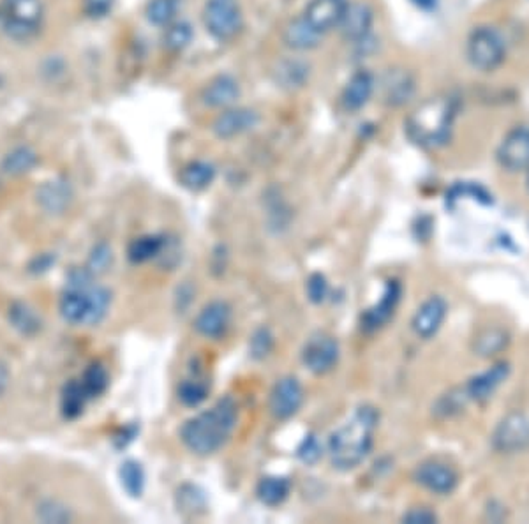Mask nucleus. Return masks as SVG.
Returning a JSON list of instances; mask_svg holds the SVG:
<instances>
[{
    "label": "nucleus",
    "mask_w": 529,
    "mask_h": 524,
    "mask_svg": "<svg viewBox=\"0 0 529 524\" xmlns=\"http://www.w3.org/2000/svg\"><path fill=\"white\" fill-rule=\"evenodd\" d=\"M112 306V293L94 283L89 269H73L67 276L66 290L58 302L62 320L73 327L99 325Z\"/></svg>",
    "instance_id": "1"
},
{
    "label": "nucleus",
    "mask_w": 529,
    "mask_h": 524,
    "mask_svg": "<svg viewBox=\"0 0 529 524\" xmlns=\"http://www.w3.org/2000/svg\"><path fill=\"white\" fill-rule=\"evenodd\" d=\"M238 422V406L231 395L189 418L180 429L182 443L196 456H210L222 449Z\"/></svg>",
    "instance_id": "2"
},
{
    "label": "nucleus",
    "mask_w": 529,
    "mask_h": 524,
    "mask_svg": "<svg viewBox=\"0 0 529 524\" xmlns=\"http://www.w3.org/2000/svg\"><path fill=\"white\" fill-rule=\"evenodd\" d=\"M377 420V410L363 404L356 408L352 417L331 434L329 456L334 468L350 472L367 459L372 450Z\"/></svg>",
    "instance_id": "3"
},
{
    "label": "nucleus",
    "mask_w": 529,
    "mask_h": 524,
    "mask_svg": "<svg viewBox=\"0 0 529 524\" xmlns=\"http://www.w3.org/2000/svg\"><path fill=\"white\" fill-rule=\"evenodd\" d=\"M455 119V103L450 98H432L422 103L408 119V137L427 149L441 147L450 140Z\"/></svg>",
    "instance_id": "4"
},
{
    "label": "nucleus",
    "mask_w": 529,
    "mask_h": 524,
    "mask_svg": "<svg viewBox=\"0 0 529 524\" xmlns=\"http://www.w3.org/2000/svg\"><path fill=\"white\" fill-rule=\"evenodd\" d=\"M44 18L43 0H0V30L12 41L28 43L37 37Z\"/></svg>",
    "instance_id": "5"
},
{
    "label": "nucleus",
    "mask_w": 529,
    "mask_h": 524,
    "mask_svg": "<svg viewBox=\"0 0 529 524\" xmlns=\"http://www.w3.org/2000/svg\"><path fill=\"white\" fill-rule=\"evenodd\" d=\"M505 55V41L496 28L482 25L471 30L466 43V57L475 69L491 73L503 64Z\"/></svg>",
    "instance_id": "6"
},
{
    "label": "nucleus",
    "mask_w": 529,
    "mask_h": 524,
    "mask_svg": "<svg viewBox=\"0 0 529 524\" xmlns=\"http://www.w3.org/2000/svg\"><path fill=\"white\" fill-rule=\"evenodd\" d=\"M203 23L214 39H235L244 28V14L238 0H206L203 7Z\"/></svg>",
    "instance_id": "7"
},
{
    "label": "nucleus",
    "mask_w": 529,
    "mask_h": 524,
    "mask_svg": "<svg viewBox=\"0 0 529 524\" xmlns=\"http://www.w3.org/2000/svg\"><path fill=\"white\" fill-rule=\"evenodd\" d=\"M493 447L502 454L523 452L529 447V417L512 411L496 426L493 433Z\"/></svg>",
    "instance_id": "8"
},
{
    "label": "nucleus",
    "mask_w": 529,
    "mask_h": 524,
    "mask_svg": "<svg viewBox=\"0 0 529 524\" xmlns=\"http://www.w3.org/2000/svg\"><path fill=\"white\" fill-rule=\"evenodd\" d=\"M341 349L336 338L325 332L313 334L302 349V362L313 374H327L339 360Z\"/></svg>",
    "instance_id": "9"
},
{
    "label": "nucleus",
    "mask_w": 529,
    "mask_h": 524,
    "mask_svg": "<svg viewBox=\"0 0 529 524\" xmlns=\"http://www.w3.org/2000/svg\"><path fill=\"white\" fill-rule=\"evenodd\" d=\"M498 163L507 172H523L529 168V129L516 128L512 129L498 147L496 153Z\"/></svg>",
    "instance_id": "10"
},
{
    "label": "nucleus",
    "mask_w": 529,
    "mask_h": 524,
    "mask_svg": "<svg viewBox=\"0 0 529 524\" xmlns=\"http://www.w3.org/2000/svg\"><path fill=\"white\" fill-rule=\"evenodd\" d=\"M415 482L434 495H450L459 484L457 472L441 461L422 463L413 475Z\"/></svg>",
    "instance_id": "11"
},
{
    "label": "nucleus",
    "mask_w": 529,
    "mask_h": 524,
    "mask_svg": "<svg viewBox=\"0 0 529 524\" xmlns=\"http://www.w3.org/2000/svg\"><path fill=\"white\" fill-rule=\"evenodd\" d=\"M304 403V388L293 376L281 378L270 392V411L276 418H292Z\"/></svg>",
    "instance_id": "12"
},
{
    "label": "nucleus",
    "mask_w": 529,
    "mask_h": 524,
    "mask_svg": "<svg viewBox=\"0 0 529 524\" xmlns=\"http://www.w3.org/2000/svg\"><path fill=\"white\" fill-rule=\"evenodd\" d=\"M258 122H260L258 112L251 108L231 106L222 110V113L215 117L212 124V131L221 140H231L244 133H249L258 126Z\"/></svg>",
    "instance_id": "13"
},
{
    "label": "nucleus",
    "mask_w": 529,
    "mask_h": 524,
    "mask_svg": "<svg viewBox=\"0 0 529 524\" xmlns=\"http://www.w3.org/2000/svg\"><path fill=\"white\" fill-rule=\"evenodd\" d=\"M401 293H402L401 283L399 281H388L379 302H376L372 308H369L362 313V320H360L362 331L374 332V331L381 329L383 325H386L388 320L393 317V313L397 309V304L401 301Z\"/></svg>",
    "instance_id": "14"
},
{
    "label": "nucleus",
    "mask_w": 529,
    "mask_h": 524,
    "mask_svg": "<svg viewBox=\"0 0 529 524\" xmlns=\"http://www.w3.org/2000/svg\"><path fill=\"white\" fill-rule=\"evenodd\" d=\"M509 376H510V364L505 360L496 362L487 371L470 378L464 387V392L470 401H477V403L487 401L509 379Z\"/></svg>",
    "instance_id": "15"
},
{
    "label": "nucleus",
    "mask_w": 529,
    "mask_h": 524,
    "mask_svg": "<svg viewBox=\"0 0 529 524\" xmlns=\"http://www.w3.org/2000/svg\"><path fill=\"white\" fill-rule=\"evenodd\" d=\"M350 2L348 0H311L304 11V18L323 35L339 28Z\"/></svg>",
    "instance_id": "16"
},
{
    "label": "nucleus",
    "mask_w": 529,
    "mask_h": 524,
    "mask_svg": "<svg viewBox=\"0 0 529 524\" xmlns=\"http://www.w3.org/2000/svg\"><path fill=\"white\" fill-rule=\"evenodd\" d=\"M447 311H448V306H447L443 297H440V295L429 297L416 309V313L411 320L413 332L422 340L434 338L438 334V331L441 329L445 318H447Z\"/></svg>",
    "instance_id": "17"
},
{
    "label": "nucleus",
    "mask_w": 529,
    "mask_h": 524,
    "mask_svg": "<svg viewBox=\"0 0 529 524\" xmlns=\"http://www.w3.org/2000/svg\"><path fill=\"white\" fill-rule=\"evenodd\" d=\"M231 324V308L224 301L206 304L194 320V329L206 340H219L226 334Z\"/></svg>",
    "instance_id": "18"
},
{
    "label": "nucleus",
    "mask_w": 529,
    "mask_h": 524,
    "mask_svg": "<svg viewBox=\"0 0 529 524\" xmlns=\"http://www.w3.org/2000/svg\"><path fill=\"white\" fill-rule=\"evenodd\" d=\"M372 23H374L372 7L365 2H353L348 5V11H346L339 28L346 41H350L353 44H358L370 37Z\"/></svg>",
    "instance_id": "19"
},
{
    "label": "nucleus",
    "mask_w": 529,
    "mask_h": 524,
    "mask_svg": "<svg viewBox=\"0 0 529 524\" xmlns=\"http://www.w3.org/2000/svg\"><path fill=\"white\" fill-rule=\"evenodd\" d=\"M240 98V85L229 74H217L201 90V101L210 108H231Z\"/></svg>",
    "instance_id": "20"
},
{
    "label": "nucleus",
    "mask_w": 529,
    "mask_h": 524,
    "mask_svg": "<svg viewBox=\"0 0 529 524\" xmlns=\"http://www.w3.org/2000/svg\"><path fill=\"white\" fill-rule=\"evenodd\" d=\"M323 34L318 32L306 18L304 14L292 20L283 32V41L290 50L295 51H311L316 50L322 44Z\"/></svg>",
    "instance_id": "21"
},
{
    "label": "nucleus",
    "mask_w": 529,
    "mask_h": 524,
    "mask_svg": "<svg viewBox=\"0 0 529 524\" xmlns=\"http://www.w3.org/2000/svg\"><path fill=\"white\" fill-rule=\"evenodd\" d=\"M383 99L390 106H401L408 103L415 94V80L404 69H390L383 82Z\"/></svg>",
    "instance_id": "22"
},
{
    "label": "nucleus",
    "mask_w": 529,
    "mask_h": 524,
    "mask_svg": "<svg viewBox=\"0 0 529 524\" xmlns=\"http://www.w3.org/2000/svg\"><path fill=\"white\" fill-rule=\"evenodd\" d=\"M272 78L277 87L286 90L302 89L309 80V66L300 59H281L272 69Z\"/></svg>",
    "instance_id": "23"
},
{
    "label": "nucleus",
    "mask_w": 529,
    "mask_h": 524,
    "mask_svg": "<svg viewBox=\"0 0 529 524\" xmlns=\"http://www.w3.org/2000/svg\"><path fill=\"white\" fill-rule=\"evenodd\" d=\"M372 92H374V76L365 69L356 71L350 78V82L346 83L341 96L345 110L348 112L362 110L369 103Z\"/></svg>",
    "instance_id": "24"
},
{
    "label": "nucleus",
    "mask_w": 529,
    "mask_h": 524,
    "mask_svg": "<svg viewBox=\"0 0 529 524\" xmlns=\"http://www.w3.org/2000/svg\"><path fill=\"white\" fill-rule=\"evenodd\" d=\"M71 198H73L71 187L64 180L44 182L37 191V201L50 214L64 212L69 207Z\"/></svg>",
    "instance_id": "25"
},
{
    "label": "nucleus",
    "mask_w": 529,
    "mask_h": 524,
    "mask_svg": "<svg viewBox=\"0 0 529 524\" xmlns=\"http://www.w3.org/2000/svg\"><path fill=\"white\" fill-rule=\"evenodd\" d=\"M89 401H90V397L85 392L80 379L67 381L60 394V411H62L64 418H67V420L78 418L85 411V406Z\"/></svg>",
    "instance_id": "26"
},
{
    "label": "nucleus",
    "mask_w": 529,
    "mask_h": 524,
    "mask_svg": "<svg viewBox=\"0 0 529 524\" xmlns=\"http://www.w3.org/2000/svg\"><path fill=\"white\" fill-rule=\"evenodd\" d=\"M167 247V239L163 235H142L131 240L128 247V258L133 263H147L159 258Z\"/></svg>",
    "instance_id": "27"
},
{
    "label": "nucleus",
    "mask_w": 529,
    "mask_h": 524,
    "mask_svg": "<svg viewBox=\"0 0 529 524\" xmlns=\"http://www.w3.org/2000/svg\"><path fill=\"white\" fill-rule=\"evenodd\" d=\"M290 491H292L290 479L277 477V475L263 477L256 488V495L260 502L268 507H277L283 502H286V498L290 497Z\"/></svg>",
    "instance_id": "28"
},
{
    "label": "nucleus",
    "mask_w": 529,
    "mask_h": 524,
    "mask_svg": "<svg viewBox=\"0 0 529 524\" xmlns=\"http://www.w3.org/2000/svg\"><path fill=\"white\" fill-rule=\"evenodd\" d=\"M509 332L500 327H487L480 331L473 340V351L478 356L491 358L509 347Z\"/></svg>",
    "instance_id": "29"
},
{
    "label": "nucleus",
    "mask_w": 529,
    "mask_h": 524,
    "mask_svg": "<svg viewBox=\"0 0 529 524\" xmlns=\"http://www.w3.org/2000/svg\"><path fill=\"white\" fill-rule=\"evenodd\" d=\"M37 163H39L37 153L32 147L19 145L5 154L2 161V170L4 174L11 176H21V175L30 174L37 167Z\"/></svg>",
    "instance_id": "30"
},
{
    "label": "nucleus",
    "mask_w": 529,
    "mask_h": 524,
    "mask_svg": "<svg viewBox=\"0 0 529 524\" xmlns=\"http://www.w3.org/2000/svg\"><path fill=\"white\" fill-rule=\"evenodd\" d=\"M215 167L208 161H192L180 172V184L189 191H203L215 178Z\"/></svg>",
    "instance_id": "31"
},
{
    "label": "nucleus",
    "mask_w": 529,
    "mask_h": 524,
    "mask_svg": "<svg viewBox=\"0 0 529 524\" xmlns=\"http://www.w3.org/2000/svg\"><path fill=\"white\" fill-rule=\"evenodd\" d=\"M119 479H121L122 489L131 498H142V495L145 491L147 477H145L144 466L138 461H135V459L124 461L119 468Z\"/></svg>",
    "instance_id": "32"
},
{
    "label": "nucleus",
    "mask_w": 529,
    "mask_h": 524,
    "mask_svg": "<svg viewBox=\"0 0 529 524\" xmlns=\"http://www.w3.org/2000/svg\"><path fill=\"white\" fill-rule=\"evenodd\" d=\"M9 322L23 336H34L41 331V317L25 302H14L9 308Z\"/></svg>",
    "instance_id": "33"
},
{
    "label": "nucleus",
    "mask_w": 529,
    "mask_h": 524,
    "mask_svg": "<svg viewBox=\"0 0 529 524\" xmlns=\"http://www.w3.org/2000/svg\"><path fill=\"white\" fill-rule=\"evenodd\" d=\"M208 392H210V385L206 383V379L199 376H192L183 379L178 385L176 395L183 406L194 408V406H199L208 397Z\"/></svg>",
    "instance_id": "34"
},
{
    "label": "nucleus",
    "mask_w": 529,
    "mask_h": 524,
    "mask_svg": "<svg viewBox=\"0 0 529 524\" xmlns=\"http://www.w3.org/2000/svg\"><path fill=\"white\" fill-rule=\"evenodd\" d=\"M192 35H194V32H192V27L189 21L175 20L165 27L163 44L167 50L178 53V51H183L191 44Z\"/></svg>",
    "instance_id": "35"
},
{
    "label": "nucleus",
    "mask_w": 529,
    "mask_h": 524,
    "mask_svg": "<svg viewBox=\"0 0 529 524\" xmlns=\"http://www.w3.org/2000/svg\"><path fill=\"white\" fill-rule=\"evenodd\" d=\"M182 0H149L145 7L147 20L156 27H167L175 21Z\"/></svg>",
    "instance_id": "36"
},
{
    "label": "nucleus",
    "mask_w": 529,
    "mask_h": 524,
    "mask_svg": "<svg viewBox=\"0 0 529 524\" xmlns=\"http://www.w3.org/2000/svg\"><path fill=\"white\" fill-rule=\"evenodd\" d=\"M176 507L178 512L183 516H196L198 512H203L206 507L205 493L192 484H185L176 493Z\"/></svg>",
    "instance_id": "37"
},
{
    "label": "nucleus",
    "mask_w": 529,
    "mask_h": 524,
    "mask_svg": "<svg viewBox=\"0 0 529 524\" xmlns=\"http://www.w3.org/2000/svg\"><path fill=\"white\" fill-rule=\"evenodd\" d=\"M80 381H82L85 392L89 394V397L94 399V397H99L101 394L106 392V388L110 385V374H108V371L103 364L96 362V364H90L85 369Z\"/></svg>",
    "instance_id": "38"
},
{
    "label": "nucleus",
    "mask_w": 529,
    "mask_h": 524,
    "mask_svg": "<svg viewBox=\"0 0 529 524\" xmlns=\"http://www.w3.org/2000/svg\"><path fill=\"white\" fill-rule=\"evenodd\" d=\"M463 196H470L484 205H491L493 203V194L482 187L480 184H471V182H459L455 184L448 192H447V207L454 208L455 201L461 199Z\"/></svg>",
    "instance_id": "39"
},
{
    "label": "nucleus",
    "mask_w": 529,
    "mask_h": 524,
    "mask_svg": "<svg viewBox=\"0 0 529 524\" xmlns=\"http://www.w3.org/2000/svg\"><path fill=\"white\" fill-rule=\"evenodd\" d=\"M322 456H323V445L320 438L315 433L306 434V438L300 442L297 449V458L304 465H316L322 459Z\"/></svg>",
    "instance_id": "40"
},
{
    "label": "nucleus",
    "mask_w": 529,
    "mask_h": 524,
    "mask_svg": "<svg viewBox=\"0 0 529 524\" xmlns=\"http://www.w3.org/2000/svg\"><path fill=\"white\" fill-rule=\"evenodd\" d=\"M37 518L43 523H67L71 521V512L66 505L48 500L37 507Z\"/></svg>",
    "instance_id": "41"
},
{
    "label": "nucleus",
    "mask_w": 529,
    "mask_h": 524,
    "mask_svg": "<svg viewBox=\"0 0 529 524\" xmlns=\"http://www.w3.org/2000/svg\"><path fill=\"white\" fill-rule=\"evenodd\" d=\"M112 262H113V251H112V247L108 244L101 242V244H97L92 249V253L89 256L87 269L96 276V274H101V272L108 270V267L112 265Z\"/></svg>",
    "instance_id": "42"
},
{
    "label": "nucleus",
    "mask_w": 529,
    "mask_h": 524,
    "mask_svg": "<svg viewBox=\"0 0 529 524\" xmlns=\"http://www.w3.org/2000/svg\"><path fill=\"white\" fill-rule=\"evenodd\" d=\"M466 401H470V399H468L464 388L459 390V392H448L447 395H443V397L438 401V404H436V413H440V415H443V417H452V415L459 413V411L464 408Z\"/></svg>",
    "instance_id": "43"
},
{
    "label": "nucleus",
    "mask_w": 529,
    "mask_h": 524,
    "mask_svg": "<svg viewBox=\"0 0 529 524\" xmlns=\"http://www.w3.org/2000/svg\"><path fill=\"white\" fill-rule=\"evenodd\" d=\"M272 348H274V336H272V332L267 327L258 329L253 334L251 343H249L251 356L256 358V360H261V358H265L272 351Z\"/></svg>",
    "instance_id": "44"
},
{
    "label": "nucleus",
    "mask_w": 529,
    "mask_h": 524,
    "mask_svg": "<svg viewBox=\"0 0 529 524\" xmlns=\"http://www.w3.org/2000/svg\"><path fill=\"white\" fill-rule=\"evenodd\" d=\"M329 281L323 274H313L309 279H307V297L313 304H322L327 301L329 297Z\"/></svg>",
    "instance_id": "45"
},
{
    "label": "nucleus",
    "mask_w": 529,
    "mask_h": 524,
    "mask_svg": "<svg viewBox=\"0 0 529 524\" xmlns=\"http://www.w3.org/2000/svg\"><path fill=\"white\" fill-rule=\"evenodd\" d=\"M115 2L117 0H82V7L89 18L101 20L113 11Z\"/></svg>",
    "instance_id": "46"
},
{
    "label": "nucleus",
    "mask_w": 529,
    "mask_h": 524,
    "mask_svg": "<svg viewBox=\"0 0 529 524\" xmlns=\"http://www.w3.org/2000/svg\"><path fill=\"white\" fill-rule=\"evenodd\" d=\"M402 521L408 524H432L438 521V516L429 509H411L404 514Z\"/></svg>",
    "instance_id": "47"
},
{
    "label": "nucleus",
    "mask_w": 529,
    "mask_h": 524,
    "mask_svg": "<svg viewBox=\"0 0 529 524\" xmlns=\"http://www.w3.org/2000/svg\"><path fill=\"white\" fill-rule=\"evenodd\" d=\"M7 385H9V371H7L5 364L0 360V397L5 392Z\"/></svg>",
    "instance_id": "48"
},
{
    "label": "nucleus",
    "mask_w": 529,
    "mask_h": 524,
    "mask_svg": "<svg viewBox=\"0 0 529 524\" xmlns=\"http://www.w3.org/2000/svg\"><path fill=\"white\" fill-rule=\"evenodd\" d=\"M415 5L422 7V9H434L436 7V2L438 0H411Z\"/></svg>",
    "instance_id": "49"
}]
</instances>
